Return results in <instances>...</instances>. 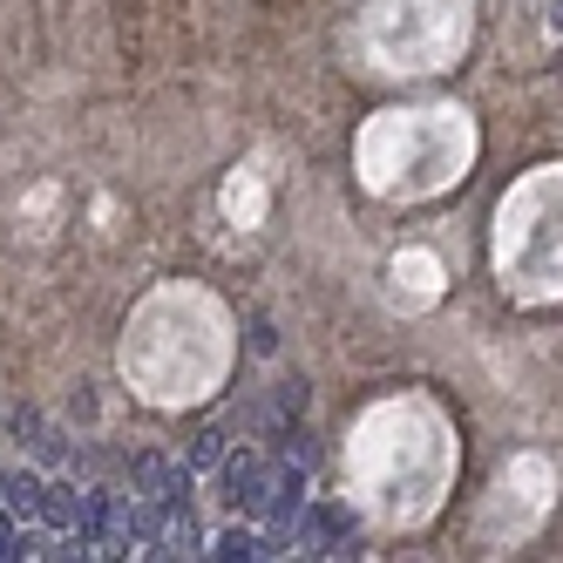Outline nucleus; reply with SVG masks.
Segmentation results:
<instances>
[{
	"mask_svg": "<svg viewBox=\"0 0 563 563\" xmlns=\"http://www.w3.org/2000/svg\"><path fill=\"white\" fill-rule=\"evenodd\" d=\"M75 537H82L89 550H102L115 537V503L109 496H82V516H75Z\"/></svg>",
	"mask_w": 563,
	"mask_h": 563,
	"instance_id": "1",
	"label": "nucleus"
},
{
	"mask_svg": "<svg viewBox=\"0 0 563 563\" xmlns=\"http://www.w3.org/2000/svg\"><path fill=\"white\" fill-rule=\"evenodd\" d=\"M75 516H82L75 482H42V522H48V530H75Z\"/></svg>",
	"mask_w": 563,
	"mask_h": 563,
	"instance_id": "2",
	"label": "nucleus"
},
{
	"mask_svg": "<svg viewBox=\"0 0 563 563\" xmlns=\"http://www.w3.org/2000/svg\"><path fill=\"white\" fill-rule=\"evenodd\" d=\"M0 503L14 516H42V482L34 475H0Z\"/></svg>",
	"mask_w": 563,
	"mask_h": 563,
	"instance_id": "3",
	"label": "nucleus"
},
{
	"mask_svg": "<svg viewBox=\"0 0 563 563\" xmlns=\"http://www.w3.org/2000/svg\"><path fill=\"white\" fill-rule=\"evenodd\" d=\"M211 556H218V563H252V556H265V550H258L252 530H224V537H211Z\"/></svg>",
	"mask_w": 563,
	"mask_h": 563,
	"instance_id": "4",
	"label": "nucleus"
},
{
	"mask_svg": "<svg viewBox=\"0 0 563 563\" xmlns=\"http://www.w3.org/2000/svg\"><path fill=\"white\" fill-rule=\"evenodd\" d=\"M218 462H224V434H218V428H205V434L190 441V468H218Z\"/></svg>",
	"mask_w": 563,
	"mask_h": 563,
	"instance_id": "5",
	"label": "nucleus"
},
{
	"mask_svg": "<svg viewBox=\"0 0 563 563\" xmlns=\"http://www.w3.org/2000/svg\"><path fill=\"white\" fill-rule=\"evenodd\" d=\"M21 550H27V543H21V530H14V509H8V516H0V563H14Z\"/></svg>",
	"mask_w": 563,
	"mask_h": 563,
	"instance_id": "6",
	"label": "nucleus"
}]
</instances>
